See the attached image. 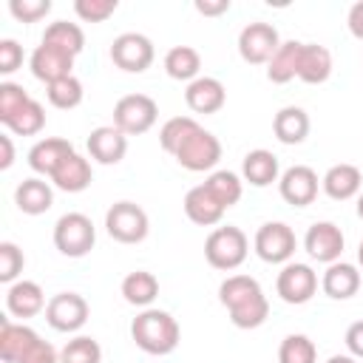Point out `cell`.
<instances>
[{"label": "cell", "instance_id": "cell-1", "mask_svg": "<svg viewBox=\"0 0 363 363\" xmlns=\"http://www.w3.org/2000/svg\"><path fill=\"white\" fill-rule=\"evenodd\" d=\"M130 337L145 354L164 357V354L176 352V346L182 340V329L170 312L147 306L130 320Z\"/></svg>", "mask_w": 363, "mask_h": 363}, {"label": "cell", "instance_id": "cell-2", "mask_svg": "<svg viewBox=\"0 0 363 363\" xmlns=\"http://www.w3.org/2000/svg\"><path fill=\"white\" fill-rule=\"evenodd\" d=\"M247 252H250V238L241 227L233 224L216 227L204 241V258L213 269L233 272L247 261Z\"/></svg>", "mask_w": 363, "mask_h": 363}, {"label": "cell", "instance_id": "cell-3", "mask_svg": "<svg viewBox=\"0 0 363 363\" xmlns=\"http://www.w3.org/2000/svg\"><path fill=\"white\" fill-rule=\"evenodd\" d=\"M96 244V227L85 213H62L54 224V247L65 258H82Z\"/></svg>", "mask_w": 363, "mask_h": 363}, {"label": "cell", "instance_id": "cell-4", "mask_svg": "<svg viewBox=\"0 0 363 363\" xmlns=\"http://www.w3.org/2000/svg\"><path fill=\"white\" fill-rule=\"evenodd\" d=\"M159 119V105L147 94H125L113 105V125L125 136L147 133Z\"/></svg>", "mask_w": 363, "mask_h": 363}, {"label": "cell", "instance_id": "cell-5", "mask_svg": "<svg viewBox=\"0 0 363 363\" xmlns=\"http://www.w3.org/2000/svg\"><path fill=\"white\" fill-rule=\"evenodd\" d=\"M150 221L136 201H116L105 213V233L119 244H139L147 238Z\"/></svg>", "mask_w": 363, "mask_h": 363}, {"label": "cell", "instance_id": "cell-6", "mask_svg": "<svg viewBox=\"0 0 363 363\" xmlns=\"http://www.w3.org/2000/svg\"><path fill=\"white\" fill-rule=\"evenodd\" d=\"M252 250L267 264H289L295 250H298L295 230L289 224H284V221H267V224H261L255 230Z\"/></svg>", "mask_w": 363, "mask_h": 363}, {"label": "cell", "instance_id": "cell-7", "mask_svg": "<svg viewBox=\"0 0 363 363\" xmlns=\"http://www.w3.org/2000/svg\"><path fill=\"white\" fill-rule=\"evenodd\" d=\"M173 159L190 170V173H204V170H213L221 159V142L216 133L204 130L201 125L182 142V147L173 153Z\"/></svg>", "mask_w": 363, "mask_h": 363}, {"label": "cell", "instance_id": "cell-8", "mask_svg": "<svg viewBox=\"0 0 363 363\" xmlns=\"http://www.w3.org/2000/svg\"><path fill=\"white\" fill-rule=\"evenodd\" d=\"M281 43L284 40L278 37V28L272 23L252 20L238 34V54L250 65H267L272 60V54L281 48Z\"/></svg>", "mask_w": 363, "mask_h": 363}, {"label": "cell", "instance_id": "cell-9", "mask_svg": "<svg viewBox=\"0 0 363 363\" xmlns=\"http://www.w3.org/2000/svg\"><path fill=\"white\" fill-rule=\"evenodd\" d=\"M156 48L153 40L139 31H125L111 43V62L128 74H142L153 65Z\"/></svg>", "mask_w": 363, "mask_h": 363}, {"label": "cell", "instance_id": "cell-10", "mask_svg": "<svg viewBox=\"0 0 363 363\" xmlns=\"http://www.w3.org/2000/svg\"><path fill=\"white\" fill-rule=\"evenodd\" d=\"M91 306L79 292H57L45 303V320L54 332H79L88 323Z\"/></svg>", "mask_w": 363, "mask_h": 363}, {"label": "cell", "instance_id": "cell-11", "mask_svg": "<svg viewBox=\"0 0 363 363\" xmlns=\"http://www.w3.org/2000/svg\"><path fill=\"white\" fill-rule=\"evenodd\" d=\"M275 292H278V298L284 303L301 306V303L315 298V292H318V272L309 264L289 261V264L281 267V272L275 278Z\"/></svg>", "mask_w": 363, "mask_h": 363}, {"label": "cell", "instance_id": "cell-12", "mask_svg": "<svg viewBox=\"0 0 363 363\" xmlns=\"http://www.w3.org/2000/svg\"><path fill=\"white\" fill-rule=\"evenodd\" d=\"M343 247H346V238L335 221H315L303 235V250L309 252V258L326 267L340 261Z\"/></svg>", "mask_w": 363, "mask_h": 363}, {"label": "cell", "instance_id": "cell-13", "mask_svg": "<svg viewBox=\"0 0 363 363\" xmlns=\"http://www.w3.org/2000/svg\"><path fill=\"white\" fill-rule=\"evenodd\" d=\"M318 187H320V179H318V173L309 164H292L278 179V193L292 207L312 204L318 199Z\"/></svg>", "mask_w": 363, "mask_h": 363}, {"label": "cell", "instance_id": "cell-14", "mask_svg": "<svg viewBox=\"0 0 363 363\" xmlns=\"http://www.w3.org/2000/svg\"><path fill=\"white\" fill-rule=\"evenodd\" d=\"M74 60H77V57H71V54H65V51H60V48H54V45H48V43H40V45L31 51V57H28V68H31V74H34L40 82L51 85V82H57V79H62V77H71Z\"/></svg>", "mask_w": 363, "mask_h": 363}, {"label": "cell", "instance_id": "cell-15", "mask_svg": "<svg viewBox=\"0 0 363 363\" xmlns=\"http://www.w3.org/2000/svg\"><path fill=\"white\" fill-rule=\"evenodd\" d=\"M88 153L99 164H119L128 153V136L116 125H99L88 133Z\"/></svg>", "mask_w": 363, "mask_h": 363}, {"label": "cell", "instance_id": "cell-16", "mask_svg": "<svg viewBox=\"0 0 363 363\" xmlns=\"http://www.w3.org/2000/svg\"><path fill=\"white\" fill-rule=\"evenodd\" d=\"M71 153H77L74 150V145L68 142V139H62V136H45V139H40V142H34L31 145V150H28V167L37 173V176H54V170L71 156Z\"/></svg>", "mask_w": 363, "mask_h": 363}, {"label": "cell", "instance_id": "cell-17", "mask_svg": "<svg viewBox=\"0 0 363 363\" xmlns=\"http://www.w3.org/2000/svg\"><path fill=\"white\" fill-rule=\"evenodd\" d=\"M184 102L193 113H218L227 102V88L221 79L216 77H199L193 82H187L184 88Z\"/></svg>", "mask_w": 363, "mask_h": 363}, {"label": "cell", "instance_id": "cell-18", "mask_svg": "<svg viewBox=\"0 0 363 363\" xmlns=\"http://www.w3.org/2000/svg\"><path fill=\"white\" fill-rule=\"evenodd\" d=\"M45 292L37 281H28V278H20L14 281L9 289H6V309L9 315L26 320V318H34L40 312H45Z\"/></svg>", "mask_w": 363, "mask_h": 363}, {"label": "cell", "instance_id": "cell-19", "mask_svg": "<svg viewBox=\"0 0 363 363\" xmlns=\"http://www.w3.org/2000/svg\"><path fill=\"white\" fill-rule=\"evenodd\" d=\"M320 187L329 199L335 201H346V199H354L360 196L363 190V173L357 164H349V162H340V164H332L323 179H320Z\"/></svg>", "mask_w": 363, "mask_h": 363}, {"label": "cell", "instance_id": "cell-20", "mask_svg": "<svg viewBox=\"0 0 363 363\" xmlns=\"http://www.w3.org/2000/svg\"><path fill=\"white\" fill-rule=\"evenodd\" d=\"M224 213H227V207L204 184H196V187L187 190V196H184V216L193 224H199V227H216V224H221Z\"/></svg>", "mask_w": 363, "mask_h": 363}, {"label": "cell", "instance_id": "cell-21", "mask_svg": "<svg viewBox=\"0 0 363 363\" xmlns=\"http://www.w3.org/2000/svg\"><path fill=\"white\" fill-rule=\"evenodd\" d=\"M14 204L20 213L26 216H43L51 210L54 204V184L45 182L43 176H31V179H23L14 190Z\"/></svg>", "mask_w": 363, "mask_h": 363}, {"label": "cell", "instance_id": "cell-22", "mask_svg": "<svg viewBox=\"0 0 363 363\" xmlns=\"http://www.w3.org/2000/svg\"><path fill=\"white\" fill-rule=\"evenodd\" d=\"M320 289L332 301H349L360 289V269L349 261H335L320 275Z\"/></svg>", "mask_w": 363, "mask_h": 363}, {"label": "cell", "instance_id": "cell-23", "mask_svg": "<svg viewBox=\"0 0 363 363\" xmlns=\"http://www.w3.org/2000/svg\"><path fill=\"white\" fill-rule=\"evenodd\" d=\"M332 77V51L320 43H303L298 60V79L306 85H320Z\"/></svg>", "mask_w": 363, "mask_h": 363}, {"label": "cell", "instance_id": "cell-24", "mask_svg": "<svg viewBox=\"0 0 363 363\" xmlns=\"http://www.w3.org/2000/svg\"><path fill=\"white\" fill-rule=\"evenodd\" d=\"M241 179L250 182L252 187H269L272 182L281 179V167H278V156L267 147H255L244 156L241 162Z\"/></svg>", "mask_w": 363, "mask_h": 363}, {"label": "cell", "instance_id": "cell-25", "mask_svg": "<svg viewBox=\"0 0 363 363\" xmlns=\"http://www.w3.org/2000/svg\"><path fill=\"white\" fill-rule=\"evenodd\" d=\"M91 182H94V170L82 153H71L51 176V184L62 193H82L91 187Z\"/></svg>", "mask_w": 363, "mask_h": 363}, {"label": "cell", "instance_id": "cell-26", "mask_svg": "<svg viewBox=\"0 0 363 363\" xmlns=\"http://www.w3.org/2000/svg\"><path fill=\"white\" fill-rule=\"evenodd\" d=\"M37 337L40 335L31 326L14 323L11 318H0V360L3 363H17L31 349V343Z\"/></svg>", "mask_w": 363, "mask_h": 363}, {"label": "cell", "instance_id": "cell-27", "mask_svg": "<svg viewBox=\"0 0 363 363\" xmlns=\"http://www.w3.org/2000/svg\"><path fill=\"white\" fill-rule=\"evenodd\" d=\"M309 128H312L309 113L303 108H298V105L281 108L275 113V119H272V133H275V139L281 145H301L309 136Z\"/></svg>", "mask_w": 363, "mask_h": 363}, {"label": "cell", "instance_id": "cell-28", "mask_svg": "<svg viewBox=\"0 0 363 363\" xmlns=\"http://www.w3.org/2000/svg\"><path fill=\"white\" fill-rule=\"evenodd\" d=\"M122 298L130 303V306H139V309H147L156 298H159V278L147 269H133L122 278Z\"/></svg>", "mask_w": 363, "mask_h": 363}, {"label": "cell", "instance_id": "cell-29", "mask_svg": "<svg viewBox=\"0 0 363 363\" xmlns=\"http://www.w3.org/2000/svg\"><path fill=\"white\" fill-rule=\"evenodd\" d=\"M301 40H284L281 48L272 54V60L267 62V79L275 85H286L298 77V60H301Z\"/></svg>", "mask_w": 363, "mask_h": 363}, {"label": "cell", "instance_id": "cell-30", "mask_svg": "<svg viewBox=\"0 0 363 363\" xmlns=\"http://www.w3.org/2000/svg\"><path fill=\"white\" fill-rule=\"evenodd\" d=\"M164 71H167L170 79L193 82V79L201 77L199 74L201 71V54L193 45H173L164 54Z\"/></svg>", "mask_w": 363, "mask_h": 363}, {"label": "cell", "instance_id": "cell-31", "mask_svg": "<svg viewBox=\"0 0 363 363\" xmlns=\"http://www.w3.org/2000/svg\"><path fill=\"white\" fill-rule=\"evenodd\" d=\"M40 43H48V45H54V48H60V51L77 57V54H82V48H85V31H82L77 23L54 20V23L45 26Z\"/></svg>", "mask_w": 363, "mask_h": 363}, {"label": "cell", "instance_id": "cell-32", "mask_svg": "<svg viewBox=\"0 0 363 363\" xmlns=\"http://www.w3.org/2000/svg\"><path fill=\"white\" fill-rule=\"evenodd\" d=\"M261 292H264V289H261V284H258L252 275H227V278L221 281V286H218V301H221V306L230 312V309L247 303L250 298H255V295H261Z\"/></svg>", "mask_w": 363, "mask_h": 363}, {"label": "cell", "instance_id": "cell-33", "mask_svg": "<svg viewBox=\"0 0 363 363\" xmlns=\"http://www.w3.org/2000/svg\"><path fill=\"white\" fill-rule=\"evenodd\" d=\"M204 187L224 204V207H233L241 201V193H244V179L233 170H213L207 179H204Z\"/></svg>", "mask_w": 363, "mask_h": 363}, {"label": "cell", "instance_id": "cell-34", "mask_svg": "<svg viewBox=\"0 0 363 363\" xmlns=\"http://www.w3.org/2000/svg\"><path fill=\"white\" fill-rule=\"evenodd\" d=\"M6 128L14 133V136H37L43 128H45V108L31 96L9 122Z\"/></svg>", "mask_w": 363, "mask_h": 363}, {"label": "cell", "instance_id": "cell-35", "mask_svg": "<svg viewBox=\"0 0 363 363\" xmlns=\"http://www.w3.org/2000/svg\"><path fill=\"white\" fill-rule=\"evenodd\" d=\"M45 96H48V102H51L54 108L71 111V108H77V105L85 99V88H82V82L71 74V77H62V79L45 85Z\"/></svg>", "mask_w": 363, "mask_h": 363}, {"label": "cell", "instance_id": "cell-36", "mask_svg": "<svg viewBox=\"0 0 363 363\" xmlns=\"http://www.w3.org/2000/svg\"><path fill=\"white\" fill-rule=\"evenodd\" d=\"M278 363H318V346L312 337L295 332L286 335L278 346Z\"/></svg>", "mask_w": 363, "mask_h": 363}, {"label": "cell", "instance_id": "cell-37", "mask_svg": "<svg viewBox=\"0 0 363 363\" xmlns=\"http://www.w3.org/2000/svg\"><path fill=\"white\" fill-rule=\"evenodd\" d=\"M196 128H199V122H196L193 116H170V119L159 128V145H162V150L173 156V153L182 147V142H184Z\"/></svg>", "mask_w": 363, "mask_h": 363}, {"label": "cell", "instance_id": "cell-38", "mask_svg": "<svg viewBox=\"0 0 363 363\" xmlns=\"http://www.w3.org/2000/svg\"><path fill=\"white\" fill-rule=\"evenodd\" d=\"M60 363H102V346L91 335H77L60 349Z\"/></svg>", "mask_w": 363, "mask_h": 363}, {"label": "cell", "instance_id": "cell-39", "mask_svg": "<svg viewBox=\"0 0 363 363\" xmlns=\"http://www.w3.org/2000/svg\"><path fill=\"white\" fill-rule=\"evenodd\" d=\"M267 315H269V301H267L264 292L255 295V298H250L247 303L230 309V320H233V326H238V329H258V326L267 320Z\"/></svg>", "mask_w": 363, "mask_h": 363}, {"label": "cell", "instance_id": "cell-40", "mask_svg": "<svg viewBox=\"0 0 363 363\" xmlns=\"http://www.w3.org/2000/svg\"><path fill=\"white\" fill-rule=\"evenodd\" d=\"M26 267V255L14 241H0V281L6 286H11L14 281H20V272Z\"/></svg>", "mask_w": 363, "mask_h": 363}, {"label": "cell", "instance_id": "cell-41", "mask_svg": "<svg viewBox=\"0 0 363 363\" xmlns=\"http://www.w3.org/2000/svg\"><path fill=\"white\" fill-rule=\"evenodd\" d=\"M28 99L31 96H28V91L23 85H17V82H0V122L6 125Z\"/></svg>", "mask_w": 363, "mask_h": 363}, {"label": "cell", "instance_id": "cell-42", "mask_svg": "<svg viewBox=\"0 0 363 363\" xmlns=\"http://www.w3.org/2000/svg\"><path fill=\"white\" fill-rule=\"evenodd\" d=\"M116 9H119L116 0H77L74 3V11L82 23H105Z\"/></svg>", "mask_w": 363, "mask_h": 363}, {"label": "cell", "instance_id": "cell-43", "mask_svg": "<svg viewBox=\"0 0 363 363\" xmlns=\"http://www.w3.org/2000/svg\"><path fill=\"white\" fill-rule=\"evenodd\" d=\"M9 11L20 23H37L51 11V0H9Z\"/></svg>", "mask_w": 363, "mask_h": 363}, {"label": "cell", "instance_id": "cell-44", "mask_svg": "<svg viewBox=\"0 0 363 363\" xmlns=\"http://www.w3.org/2000/svg\"><path fill=\"white\" fill-rule=\"evenodd\" d=\"M23 65V45L11 37L0 40V74H14Z\"/></svg>", "mask_w": 363, "mask_h": 363}, {"label": "cell", "instance_id": "cell-45", "mask_svg": "<svg viewBox=\"0 0 363 363\" xmlns=\"http://www.w3.org/2000/svg\"><path fill=\"white\" fill-rule=\"evenodd\" d=\"M17 363H60V352H57L48 340L37 337V340L31 343V349H28Z\"/></svg>", "mask_w": 363, "mask_h": 363}, {"label": "cell", "instance_id": "cell-46", "mask_svg": "<svg viewBox=\"0 0 363 363\" xmlns=\"http://www.w3.org/2000/svg\"><path fill=\"white\" fill-rule=\"evenodd\" d=\"M343 340H346L349 354H352V357H357V360H363V320L349 323V329H346Z\"/></svg>", "mask_w": 363, "mask_h": 363}, {"label": "cell", "instance_id": "cell-47", "mask_svg": "<svg viewBox=\"0 0 363 363\" xmlns=\"http://www.w3.org/2000/svg\"><path fill=\"white\" fill-rule=\"evenodd\" d=\"M193 6H196V11L204 14V17H216V14L230 11V0H196Z\"/></svg>", "mask_w": 363, "mask_h": 363}, {"label": "cell", "instance_id": "cell-48", "mask_svg": "<svg viewBox=\"0 0 363 363\" xmlns=\"http://www.w3.org/2000/svg\"><path fill=\"white\" fill-rule=\"evenodd\" d=\"M346 26L352 31V37L363 40V0H357L352 9H349V17H346Z\"/></svg>", "mask_w": 363, "mask_h": 363}, {"label": "cell", "instance_id": "cell-49", "mask_svg": "<svg viewBox=\"0 0 363 363\" xmlns=\"http://www.w3.org/2000/svg\"><path fill=\"white\" fill-rule=\"evenodd\" d=\"M14 164V145L9 133H0V170H9Z\"/></svg>", "mask_w": 363, "mask_h": 363}, {"label": "cell", "instance_id": "cell-50", "mask_svg": "<svg viewBox=\"0 0 363 363\" xmlns=\"http://www.w3.org/2000/svg\"><path fill=\"white\" fill-rule=\"evenodd\" d=\"M326 363H357V357H352V354H332Z\"/></svg>", "mask_w": 363, "mask_h": 363}, {"label": "cell", "instance_id": "cell-51", "mask_svg": "<svg viewBox=\"0 0 363 363\" xmlns=\"http://www.w3.org/2000/svg\"><path fill=\"white\" fill-rule=\"evenodd\" d=\"M357 216L363 218V190H360V196H357Z\"/></svg>", "mask_w": 363, "mask_h": 363}, {"label": "cell", "instance_id": "cell-52", "mask_svg": "<svg viewBox=\"0 0 363 363\" xmlns=\"http://www.w3.org/2000/svg\"><path fill=\"white\" fill-rule=\"evenodd\" d=\"M357 264L363 267V241H360V247H357Z\"/></svg>", "mask_w": 363, "mask_h": 363}]
</instances>
